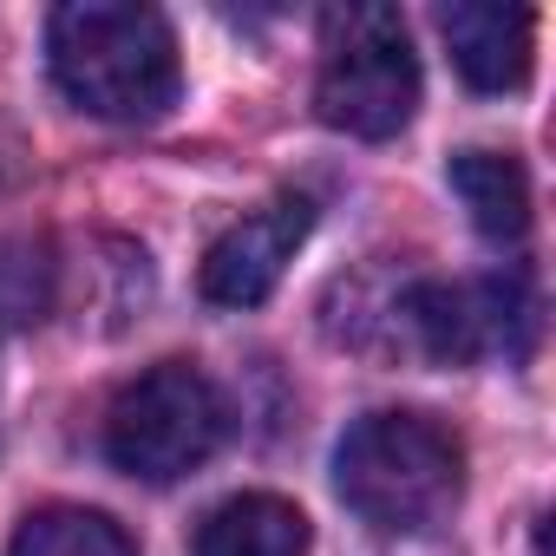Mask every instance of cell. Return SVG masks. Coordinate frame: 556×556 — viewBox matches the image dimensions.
<instances>
[{
  "label": "cell",
  "mask_w": 556,
  "mask_h": 556,
  "mask_svg": "<svg viewBox=\"0 0 556 556\" xmlns=\"http://www.w3.org/2000/svg\"><path fill=\"white\" fill-rule=\"evenodd\" d=\"M47 60L79 112L118 125L164 118L184 79L170 21L131 0H66L47 21Z\"/></svg>",
  "instance_id": "obj_1"
},
{
  "label": "cell",
  "mask_w": 556,
  "mask_h": 556,
  "mask_svg": "<svg viewBox=\"0 0 556 556\" xmlns=\"http://www.w3.org/2000/svg\"><path fill=\"white\" fill-rule=\"evenodd\" d=\"M334 491L387 536L432 530L465 497V452L426 413H367L334 445Z\"/></svg>",
  "instance_id": "obj_2"
},
{
  "label": "cell",
  "mask_w": 556,
  "mask_h": 556,
  "mask_svg": "<svg viewBox=\"0 0 556 556\" xmlns=\"http://www.w3.org/2000/svg\"><path fill=\"white\" fill-rule=\"evenodd\" d=\"M223 432H229V406H223L216 380L190 361H164L112 400L105 458L144 484H177L197 465H210Z\"/></svg>",
  "instance_id": "obj_3"
},
{
  "label": "cell",
  "mask_w": 556,
  "mask_h": 556,
  "mask_svg": "<svg viewBox=\"0 0 556 556\" xmlns=\"http://www.w3.org/2000/svg\"><path fill=\"white\" fill-rule=\"evenodd\" d=\"M315 105L348 138H393L419 112V53L393 8H341L328 14Z\"/></svg>",
  "instance_id": "obj_4"
},
{
  "label": "cell",
  "mask_w": 556,
  "mask_h": 556,
  "mask_svg": "<svg viewBox=\"0 0 556 556\" xmlns=\"http://www.w3.org/2000/svg\"><path fill=\"white\" fill-rule=\"evenodd\" d=\"M517 308H523L517 282H419L406 295V328H413L426 361L471 367V361H484L497 348L517 354L510 348V321H530Z\"/></svg>",
  "instance_id": "obj_5"
},
{
  "label": "cell",
  "mask_w": 556,
  "mask_h": 556,
  "mask_svg": "<svg viewBox=\"0 0 556 556\" xmlns=\"http://www.w3.org/2000/svg\"><path fill=\"white\" fill-rule=\"evenodd\" d=\"M308 223H315L308 197H275L268 210L229 223L210 242V255H203V295L216 308H255V302H268L275 282H282V268H289V255L302 249Z\"/></svg>",
  "instance_id": "obj_6"
},
{
  "label": "cell",
  "mask_w": 556,
  "mask_h": 556,
  "mask_svg": "<svg viewBox=\"0 0 556 556\" xmlns=\"http://www.w3.org/2000/svg\"><path fill=\"white\" fill-rule=\"evenodd\" d=\"M439 34H445L452 66L465 73L471 92H517L530 79V47H536V14L530 8L458 0V8L439 14Z\"/></svg>",
  "instance_id": "obj_7"
},
{
  "label": "cell",
  "mask_w": 556,
  "mask_h": 556,
  "mask_svg": "<svg viewBox=\"0 0 556 556\" xmlns=\"http://www.w3.org/2000/svg\"><path fill=\"white\" fill-rule=\"evenodd\" d=\"M190 556H308V517L289 497L242 491L203 517Z\"/></svg>",
  "instance_id": "obj_8"
},
{
  "label": "cell",
  "mask_w": 556,
  "mask_h": 556,
  "mask_svg": "<svg viewBox=\"0 0 556 556\" xmlns=\"http://www.w3.org/2000/svg\"><path fill=\"white\" fill-rule=\"evenodd\" d=\"M452 190L471 216V229L497 249L530 236V177L510 151H458L452 157Z\"/></svg>",
  "instance_id": "obj_9"
},
{
  "label": "cell",
  "mask_w": 556,
  "mask_h": 556,
  "mask_svg": "<svg viewBox=\"0 0 556 556\" xmlns=\"http://www.w3.org/2000/svg\"><path fill=\"white\" fill-rule=\"evenodd\" d=\"M8 556H138V549H131V536H125L105 510L47 504V510H34V517L14 530Z\"/></svg>",
  "instance_id": "obj_10"
}]
</instances>
